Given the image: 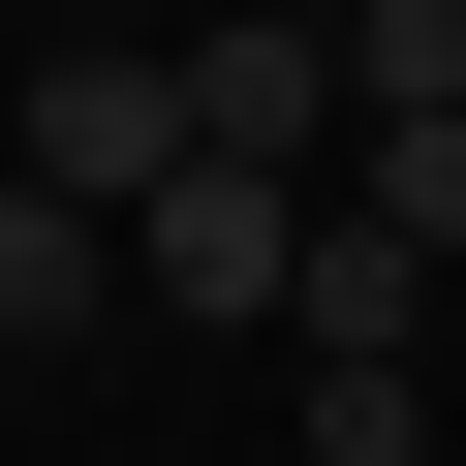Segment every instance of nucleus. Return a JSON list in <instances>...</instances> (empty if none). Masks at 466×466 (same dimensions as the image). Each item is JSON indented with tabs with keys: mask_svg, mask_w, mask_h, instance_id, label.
I'll list each match as a JSON object with an SVG mask.
<instances>
[{
	"mask_svg": "<svg viewBox=\"0 0 466 466\" xmlns=\"http://www.w3.org/2000/svg\"><path fill=\"white\" fill-rule=\"evenodd\" d=\"M63 32H125V0H63Z\"/></svg>",
	"mask_w": 466,
	"mask_h": 466,
	"instance_id": "9",
	"label": "nucleus"
},
{
	"mask_svg": "<svg viewBox=\"0 0 466 466\" xmlns=\"http://www.w3.org/2000/svg\"><path fill=\"white\" fill-rule=\"evenodd\" d=\"M311 218H342V187H249V156H187V187L125 218V280H156V311H311Z\"/></svg>",
	"mask_w": 466,
	"mask_h": 466,
	"instance_id": "2",
	"label": "nucleus"
},
{
	"mask_svg": "<svg viewBox=\"0 0 466 466\" xmlns=\"http://www.w3.org/2000/svg\"><path fill=\"white\" fill-rule=\"evenodd\" d=\"M311 466H435V373H311Z\"/></svg>",
	"mask_w": 466,
	"mask_h": 466,
	"instance_id": "6",
	"label": "nucleus"
},
{
	"mask_svg": "<svg viewBox=\"0 0 466 466\" xmlns=\"http://www.w3.org/2000/svg\"><path fill=\"white\" fill-rule=\"evenodd\" d=\"M280 32H373V0H280Z\"/></svg>",
	"mask_w": 466,
	"mask_h": 466,
	"instance_id": "8",
	"label": "nucleus"
},
{
	"mask_svg": "<svg viewBox=\"0 0 466 466\" xmlns=\"http://www.w3.org/2000/svg\"><path fill=\"white\" fill-rule=\"evenodd\" d=\"M0 311H32V187H0Z\"/></svg>",
	"mask_w": 466,
	"mask_h": 466,
	"instance_id": "7",
	"label": "nucleus"
},
{
	"mask_svg": "<svg viewBox=\"0 0 466 466\" xmlns=\"http://www.w3.org/2000/svg\"><path fill=\"white\" fill-rule=\"evenodd\" d=\"M187 156L311 187V156H342V32H280V0H187Z\"/></svg>",
	"mask_w": 466,
	"mask_h": 466,
	"instance_id": "3",
	"label": "nucleus"
},
{
	"mask_svg": "<svg viewBox=\"0 0 466 466\" xmlns=\"http://www.w3.org/2000/svg\"><path fill=\"white\" fill-rule=\"evenodd\" d=\"M435 280H466V249H404V218L342 187V218H311V311H280V342H311V373H404V342H435Z\"/></svg>",
	"mask_w": 466,
	"mask_h": 466,
	"instance_id": "4",
	"label": "nucleus"
},
{
	"mask_svg": "<svg viewBox=\"0 0 466 466\" xmlns=\"http://www.w3.org/2000/svg\"><path fill=\"white\" fill-rule=\"evenodd\" d=\"M342 94H373V125H466V0H373V32H342Z\"/></svg>",
	"mask_w": 466,
	"mask_h": 466,
	"instance_id": "5",
	"label": "nucleus"
},
{
	"mask_svg": "<svg viewBox=\"0 0 466 466\" xmlns=\"http://www.w3.org/2000/svg\"><path fill=\"white\" fill-rule=\"evenodd\" d=\"M0 187L156 218V187H187V32H32V94H0Z\"/></svg>",
	"mask_w": 466,
	"mask_h": 466,
	"instance_id": "1",
	"label": "nucleus"
},
{
	"mask_svg": "<svg viewBox=\"0 0 466 466\" xmlns=\"http://www.w3.org/2000/svg\"><path fill=\"white\" fill-rule=\"evenodd\" d=\"M0 94H32V63H0Z\"/></svg>",
	"mask_w": 466,
	"mask_h": 466,
	"instance_id": "10",
	"label": "nucleus"
}]
</instances>
